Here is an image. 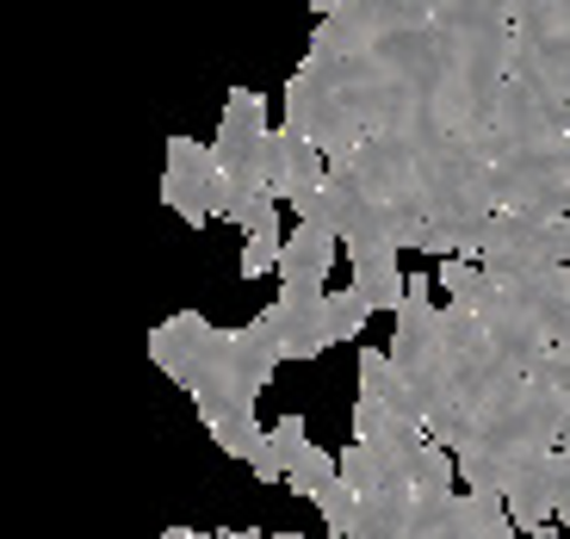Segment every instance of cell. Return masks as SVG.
<instances>
[{
    "mask_svg": "<svg viewBox=\"0 0 570 539\" xmlns=\"http://www.w3.org/2000/svg\"><path fill=\"white\" fill-rule=\"evenodd\" d=\"M149 360H156L180 391H193V410H199L205 428L255 415V398L273 384V372L285 366L261 323L217 329L212 316H199V311H180V316L149 329Z\"/></svg>",
    "mask_w": 570,
    "mask_h": 539,
    "instance_id": "6da1fadb",
    "label": "cell"
},
{
    "mask_svg": "<svg viewBox=\"0 0 570 539\" xmlns=\"http://www.w3.org/2000/svg\"><path fill=\"white\" fill-rule=\"evenodd\" d=\"M267 137H273L267 100H261L255 87H229L224 118H217V143H212L217 168H224L236 186H267Z\"/></svg>",
    "mask_w": 570,
    "mask_h": 539,
    "instance_id": "7a4b0ae2",
    "label": "cell"
},
{
    "mask_svg": "<svg viewBox=\"0 0 570 539\" xmlns=\"http://www.w3.org/2000/svg\"><path fill=\"white\" fill-rule=\"evenodd\" d=\"M267 329V341L279 347V360H316L335 347V292H292L279 285V298L255 316Z\"/></svg>",
    "mask_w": 570,
    "mask_h": 539,
    "instance_id": "3957f363",
    "label": "cell"
},
{
    "mask_svg": "<svg viewBox=\"0 0 570 539\" xmlns=\"http://www.w3.org/2000/svg\"><path fill=\"white\" fill-rule=\"evenodd\" d=\"M212 186H217V156L199 137H168V168H161V205L180 224H212Z\"/></svg>",
    "mask_w": 570,
    "mask_h": 539,
    "instance_id": "277c9868",
    "label": "cell"
},
{
    "mask_svg": "<svg viewBox=\"0 0 570 539\" xmlns=\"http://www.w3.org/2000/svg\"><path fill=\"white\" fill-rule=\"evenodd\" d=\"M328 180V156H323V143L298 137V130H285L273 125L267 137V186L279 193V199H304L311 186Z\"/></svg>",
    "mask_w": 570,
    "mask_h": 539,
    "instance_id": "5b68a950",
    "label": "cell"
},
{
    "mask_svg": "<svg viewBox=\"0 0 570 539\" xmlns=\"http://www.w3.org/2000/svg\"><path fill=\"white\" fill-rule=\"evenodd\" d=\"M558 478H564V453H558V447L514 471V483H509V521L521 527V533L558 521Z\"/></svg>",
    "mask_w": 570,
    "mask_h": 539,
    "instance_id": "8992f818",
    "label": "cell"
},
{
    "mask_svg": "<svg viewBox=\"0 0 570 539\" xmlns=\"http://www.w3.org/2000/svg\"><path fill=\"white\" fill-rule=\"evenodd\" d=\"M292 212H298V224H323L335 236H347L360 224V212H366V186H360L354 168H328V180L311 186L304 199H292Z\"/></svg>",
    "mask_w": 570,
    "mask_h": 539,
    "instance_id": "52a82bcc",
    "label": "cell"
},
{
    "mask_svg": "<svg viewBox=\"0 0 570 539\" xmlns=\"http://www.w3.org/2000/svg\"><path fill=\"white\" fill-rule=\"evenodd\" d=\"M335 248H342V236L323 224H298L292 236H285V255H279V285H292V292H323L328 267H335Z\"/></svg>",
    "mask_w": 570,
    "mask_h": 539,
    "instance_id": "ba28073f",
    "label": "cell"
},
{
    "mask_svg": "<svg viewBox=\"0 0 570 539\" xmlns=\"http://www.w3.org/2000/svg\"><path fill=\"white\" fill-rule=\"evenodd\" d=\"M360 398H379V403H391L397 415H415V422H422V403H415L410 379L397 372L391 347H360Z\"/></svg>",
    "mask_w": 570,
    "mask_h": 539,
    "instance_id": "9c48e42d",
    "label": "cell"
},
{
    "mask_svg": "<svg viewBox=\"0 0 570 539\" xmlns=\"http://www.w3.org/2000/svg\"><path fill=\"white\" fill-rule=\"evenodd\" d=\"M285 483H292V490H298L304 502H323L328 490H335V483H342V453H323V447H304L298 459H292V471H285Z\"/></svg>",
    "mask_w": 570,
    "mask_h": 539,
    "instance_id": "30bf717a",
    "label": "cell"
},
{
    "mask_svg": "<svg viewBox=\"0 0 570 539\" xmlns=\"http://www.w3.org/2000/svg\"><path fill=\"white\" fill-rule=\"evenodd\" d=\"M342 478L354 497H372V490H385V465H379V453H366V447H342Z\"/></svg>",
    "mask_w": 570,
    "mask_h": 539,
    "instance_id": "8fae6325",
    "label": "cell"
},
{
    "mask_svg": "<svg viewBox=\"0 0 570 539\" xmlns=\"http://www.w3.org/2000/svg\"><path fill=\"white\" fill-rule=\"evenodd\" d=\"M279 255H285V236L279 229H261V236H248L243 242V280H267V267H279Z\"/></svg>",
    "mask_w": 570,
    "mask_h": 539,
    "instance_id": "7c38bea8",
    "label": "cell"
},
{
    "mask_svg": "<svg viewBox=\"0 0 570 539\" xmlns=\"http://www.w3.org/2000/svg\"><path fill=\"white\" fill-rule=\"evenodd\" d=\"M379 311L372 304V292H360V285H347V292H335V335L342 341H354L360 329H366V316Z\"/></svg>",
    "mask_w": 570,
    "mask_h": 539,
    "instance_id": "4fadbf2b",
    "label": "cell"
},
{
    "mask_svg": "<svg viewBox=\"0 0 570 539\" xmlns=\"http://www.w3.org/2000/svg\"><path fill=\"white\" fill-rule=\"evenodd\" d=\"M267 440H273V453L285 459V471H292V459L304 453V447H311V428H304V415L292 410V415H279V422L267 428Z\"/></svg>",
    "mask_w": 570,
    "mask_h": 539,
    "instance_id": "5bb4252c",
    "label": "cell"
},
{
    "mask_svg": "<svg viewBox=\"0 0 570 539\" xmlns=\"http://www.w3.org/2000/svg\"><path fill=\"white\" fill-rule=\"evenodd\" d=\"M490 539H570V533H564V527H558V521H552V527H533V533H521V527H514V521H502V527H497V533H490Z\"/></svg>",
    "mask_w": 570,
    "mask_h": 539,
    "instance_id": "9a60e30c",
    "label": "cell"
},
{
    "mask_svg": "<svg viewBox=\"0 0 570 539\" xmlns=\"http://www.w3.org/2000/svg\"><path fill=\"white\" fill-rule=\"evenodd\" d=\"M205 539H267V533H255V527H229V533H205Z\"/></svg>",
    "mask_w": 570,
    "mask_h": 539,
    "instance_id": "2e32d148",
    "label": "cell"
},
{
    "mask_svg": "<svg viewBox=\"0 0 570 539\" xmlns=\"http://www.w3.org/2000/svg\"><path fill=\"white\" fill-rule=\"evenodd\" d=\"M311 13H316V19H328V13H342V0H311Z\"/></svg>",
    "mask_w": 570,
    "mask_h": 539,
    "instance_id": "e0dca14e",
    "label": "cell"
},
{
    "mask_svg": "<svg viewBox=\"0 0 570 539\" xmlns=\"http://www.w3.org/2000/svg\"><path fill=\"white\" fill-rule=\"evenodd\" d=\"M161 539H205V533H193V527H161Z\"/></svg>",
    "mask_w": 570,
    "mask_h": 539,
    "instance_id": "ac0fdd59",
    "label": "cell"
},
{
    "mask_svg": "<svg viewBox=\"0 0 570 539\" xmlns=\"http://www.w3.org/2000/svg\"><path fill=\"white\" fill-rule=\"evenodd\" d=\"M273 539H304V533H273Z\"/></svg>",
    "mask_w": 570,
    "mask_h": 539,
    "instance_id": "d6986e66",
    "label": "cell"
}]
</instances>
